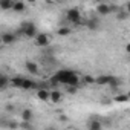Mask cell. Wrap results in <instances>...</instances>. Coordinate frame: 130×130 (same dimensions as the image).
I'll use <instances>...</instances> for the list:
<instances>
[{"mask_svg": "<svg viewBox=\"0 0 130 130\" xmlns=\"http://www.w3.org/2000/svg\"><path fill=\"white\" fill-rule=\"evenodd\" d=\"M22 119L26 121V122H31V119H32V110L31 109H25L22 112Z\"/></svg>", "mask_w": 130, "mask_h": 130, "instance_id": "ac0fdd59", "label": "cell"}, {"mask_svg": "<svg viewBox=\"0 0 130 130\" xmlns=\"http://www.w3.org/2000/svg\"><path fill=\"white\" fill-rule=\"evenodd\" d=\"M20 127H22L23 130H34L32 125H31V122H26V121H22V122H20Z\"/></svg>", "mask_w": 130, "mask_h": 130, "instance_id": "cb8c5ba5", "label": "cell"}, {"mask_svg": "<svg viewBox=\"0 0 130 130\" xmlns=\"http://www.w3.org/2000/svg\"><path fill=\"white\" fill-rule=\"evenodd\" d=\"M8 127H9L11 130H15V128H19V127H20V124H17L15 121H9V124H8Z\"/></svg>", "mask_w": 130, "mask_h": 130, "instance_id": "d4e9b609", "label": "cell"}, {"mask_svg": "<svg viewBox=\"0 0 130 130\" xmlns=\"http://www.w3.org/2000/svg\"><path fill=\"white\" fill-rule=\"evenodd\" d=\"M74 130H78V128H74Z\"/></svg>", "mask_w": 130, "mask_h": 130, "instance_id": "4dcf8cb0", "label": "cell"}, {"mask_svg": "<svg viewBox=\"0 0 130 130\" xmlns=\"http://www.w3.org/2000/svg\"><path fill=\"white\" fill-rule=\"evenodd\" d=\"M34 87H37V84L32 81V80H29V78H25V81H23V90H29V89H34Z\"/></svg>", "mask_w": 130, "mask_h": 130, "instance_id": "e0dca14e", "label": "cell"}, {"mask_svg": "<svg viewBox=\"0 0 130 130\" xmlns=\"http://www.w3.org/2000/svg\"><path fill=\"white\" fill-rule=\"evenodd\" d=\"M8 84H11V80H8V77L5 74H2V75H0V89L5 90L8 87Z\"/></svg>", "mask_w": 130, "mask_h": 130, "instance_id": "5bb4252c", "label": "cell"}, {"mask_svg": "<svg viewBox=\"0 0 130 130\" xmlns=\"http://www.w3.org/2000/svg\"><path fill=\"white\" fill-rule=\"evenodd\" d=\"M49 43H51V37L47 34L41 32L35 37V46H38V47H46V46H49Z\"/></svg>", "mask_w": 130, "mask_h": 130, "instance_id": "277c9868", "label": "cell"}, {"mask_svg": "<svg viewBox=\"0 0 130 130\" xmlns=\"http://www.w3.org/2000/svg\"><path fill=\"white\" fill-rule=\"evenodd\" d=\"M87 29H90V31H98L100 29V20L96 19V17H90V19H87L86 20V25H84Z\"/></svg>", "mask_w": 130, "mask_h": 130, "instance_id": "5b68a950", "label": "cell"}, {"mask_svg": "<svg viewBox=\"0 0 130 130\" xmlns=\"http://www.w3.org/2000/svg\"><path fill=\"white\" fill-rule=\"evenodd\" d=\"M110 80H112V75L103 74V75H98V77L95 78V84H98V86H109Z\"/></svg>", "mask_w": 130, "mask_h": 130, "instance_id": "ba28073f", "label": "cell"}, {"mask_svg": "<svg viewBox=\"0 0 130 130\" xmlns=\"http://www.w3.org/2000/svg\"><path fill=\"white\" fill-rule=\"evenodd\" d=\"M125 11L128 12V15H130V2H127L125 3Z\"/></svg>", "mask_w": 130, "mask_h": 130, "instance_id": "4316f807", "label": "cell"}, {"mask_svg": "<svg viewBox=\"0 0 130 130\" xmlns=\"http://www.w3.org/2000/svg\"><path fill=\"white\" fill-rule=\"evenodd\" d=\"M35 96H37V100H40V101H49V100H51V90L41 87V89L37 90Z\"/></svg>", "mask_w": 130, "mask_h": 130, "instance_id": "8992f818", "label": "cell"}, {"mask_svg": "<svg viewBox=\"0 0 130 130\" xmlns=\"http://www.w3.org/2000/svg\"><path fill=\"white\" fill-rule=\"evenodd\" d=\"M89 130H103V124L98 119H92L89 122Z\"/></svg>", "mask_w": 130, "mask_h": 130, "instance_id": "9a60e30c", "label": "cell"}, {"mask_svg": "<svg viewBox=\"0 0 130 130\" xmlns=\"http://www.w3.org/2000/svg\"><path fill=\"white\" fill-rule=\"evenodd\" d=\"M125 51H127V54H128V55H130V43H128V44H127V46H125Z\"/></svg>", "mask_w": 130, "mask_h": 130, "instance_id": "83f0119b", "label": "cell"}, {"mask_svg": "<svg viewBox=\"0 0 130 130\" xmlns=\"http://www.w3.org/2000/svg\"><path fill=\"white\" fill-rule=\"evenodd\" d=\"M66 17H68V20H69L71 23H74L75 26L86 25V20L83 22V19H81V12H80L78 8H71V9H68V11H66Z\"/></svg>", "mask_w": 130, "mask_h": 130, "instance_id": "7a4b0ae2", "label": "cell"}, {"mask_svg": "<svg viewBox=\"0 0 130 130\" xmlns=\"http://www.w3.org/2000/svg\"><path fill=\"white\" fill-rule=\"evenodd\" d=\"M118 86H119V80L112 75V80H110V83H109V87H110V89H116Z\"/></svg>", "mask_w": 130, "mask_h": 130, "instance_id": "7402d4cb", "label": "cell"}, {"mask_svg": "<svg viewBox=\"0 0 130 130\" xmlns=\"http://www.w3.org/2000/svg\"><path fill=\"white\" fill-rule=\"evenodd\" d=\"M66 89H68V92H69V93H72V95H74V93H77V90H78V87H74V86H68Z\"/></svg>", "mask_w": 130, "mask_h": 130, "instance_id": "484cf974", "label": "cell"}, {"mask_svg": "<svg viewBox=\"0 0 130 130\" xmlns=\"http://www.w3.org/2000/svg\"><path fill=\"white\" fill-rule=\"evenodd\" d=\"M83 81H84L86 84H93V83H95V78H93L92 75H84Z\"/></svg>", "mask_w": 130, "mask_h": 130, "instance_id": "603a6c76", "label": "cell"}, {"mask_svg": "<svg viewBox=\"0 0 130 130\" xmlns=\"http://www.w3.org/2000/svg\"><path fill=\"white\" fill-rule=\"evenodd\" d=\"M12 11L14 12H25L26 11V5L23 3V2H14V8H12Z\"/></svg>", "mask_w": 130, "mask_h": 130, "instance_id": "4fadbf2b", "label": "cell"}, {"mask_svg": "<svg viewBox=\"0 0 130 130\" xmlns=\"http://www.w3.org/2000/svg\"><path fill=\"white\" fill-rule=\"evenodd\" d=\"M46 130H57V128H54V127H49V128H46Z\"/></svg>", "mask_w": 130, "mask_h": 130, "instance_id": "f1b7e54d", "label": "cell"}, {"mask_svg": "<svg viewBox=\"0 0 130 130\" xmlns=\"http://www.w3.org/2000/svg\"><path fill=\"white\" fill-rule=\"evenodd\" d=\"M113 100H115L116 103H127V101H128V95H125V93H119V95H116Z\"/></svg>", "mask_w": 130, "mask_h": 130, "instance_id": "44dd1931", "label": "cell"}, {"mask_svg": "<svg viewBox=\"0 0 130 130\" xmlns=\"http://www.w3.org/2000/svg\"><path fill=\"white\" fill-rule=\"evenodd\" d=\"M128 61H130V55H128Z\"/></svg>", "mask_w": 130, "mask_h": 130, "instance_id": "f546056e", "label": "cell"}, {"mask_svg": "<svg viewBox=\"0 0 130 130\" xmlns=\"http://www.w3.org/2000/svg\"><path fill=\"white\" fill-rule=\"evenodd\" d=\"M0 38H2V43H3V44H12V43H15V40H17L15 34H12V32H3Z\"/></svg>", "mask_w": 130, "mask_h": 130, "instance_id": "52a82bcc", "label": "cell"}, {"mask_svg": "<svg viewBox=\"0 0 130 130\" xmlns=\"http://www.w3.org/2000/svg\"><path fill=\"white\" fill-rule=\"evenodd\" d=\"M95 9H96V12H98L100 15H107V14H110V12H112L110 5H107V3H98Z\"/></svg>", "mask_w": 130, "mask_h": 130, "instance_id": "30bf717a", "label": "cell"}, {"mask_svg": "<svg viewBox=\"0 0 130 130\" xmlns=\"http://www.w3.org/2000/svg\"><path fill=\"white\" fill-rule=\"evenodd\" d=\"M25 68H26V71L29 72V74H34V75H37L38 74V66H37V63H34V61H31V60H28L26 63H25Z\"/></svg>", "mask_w": 130, "mask_h": 130, "instance_id": "8fae6325", "label": "cell"}, {"mask_svg": "<svg viewBox=\"0 0 130 130\" xmlns=\"http://www.w3.org/2000/svg\"><path fill=\"white\" fill-rule=\"evenodd\" d=\"M127 17H128V12L125 9H118V12H116V19L118 20H125Z\"/></svg>", "mask_w": 130, "mask_h": 130, "instance_id": "ffe728a7", "label": "cell"}, {"mask_svg": "<svg viewBox=\"0 0 130 130\" xmlns=\"http://www.w3.org/2000/svg\"><path fill=\"white\" fill-rule=\"evenodd\" d=\"M57 34H58L60 37H66V35L71 34V28H68V26H61V28L57 31Z\"/></svg>", "mask_w": 130, "mask_h": 130, "instance_id": "d6986e66", "label": "cell"}, {"mask_svg": "<svg viewBox=\"0 0 130 130\" xmlns=\"http://www.w3.org/2000/svg\"><path fill=\"white\" fill-rule=\"evenodd\" d=\"M54 84H66L68 86H74V87H80V77L77 72L74 71H69V69H61L58 71L52 80H51Z\"/></svg>", "mask_w": 130, "mask_h": 130, "instance_id": "6da1fadb", "label": "cell"}, {"mask_svg": "<svg viewBox=\"0 0 130 130\" xmlns=\"http://www.w3.org/2000/svg\"><path fill=\"white\" fill-rule=\"evenodd\" d=\"M0 8H2L3 11L12 9L14 8V2H12V0H2V2H0Z\"/></svg>", "mask_w": 130, "mask_h": 130, "instance_id": "2e32d148", "label": "cell"}, {"mask_svg": "<svg viewBox=\"0 0 130 130\" xmlns=\"http://www.w3.org/2000/svg\"><path fill=\"white\" fill-rule=\"evenodd\" d=\"M49 101L54 103V104H60V103L63 101V93H61L58 89L51 90V100H49Z\"/></svg>", "mask_w": 130, "mask_h": 130, "instance_id": "9c48e42d", "label": "cell"}, {"mask_svg": "<svg viewBox=\"0 0 130 130\" xmlns=\"http://www.w3.org/2000/svg\"><path fill=\"white\" fill-rule=\"evenodd\" d=\"M20 32L26 37V38H35L38 34H37V28L32 22H23L22 23V28H20Z\"/></svg>", "mask_w": 130, "mask_h": 130, "instance_id": "3957f363", "label": "cell"}, {"mask_svg": "<svg viewBox=\"0 0 130 130\" xmlns=\"http://www.w3.org/2000/svg\"><path fill=\"white\" fill-rule=\"evenodd\" d=\"M23 81H25V77H14V78H11V86L15 89H22Z\"/></svg>", "mask_w": 130, "mask_h": 130, "instance_id": "7c38bea8", "label": "cell"}]
</instances>
